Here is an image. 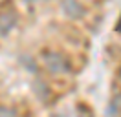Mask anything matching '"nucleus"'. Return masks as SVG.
<instances>
[{"label":"nucleus","instance_id":"obj_1","mask_svg":"<svg viewBox=\"0 0 121 117\" xmlns=\"http://www.w3.org/2000/svg\"><path fill=\"white\" fill-rule=\"evenodd\" d=\"M42 60H44L46 68H48L52 73H68L70 71V62L66 60V57L60 55V53L46 51L44 57H42Z\"/></svg>","mask_w":121,"mask_h":117},{"label":"nucleus","instance_id":"obj_2","mask_svg":"<svg viewBox=\"0 0 121 117\" xmlns=\"http://www.w3.org/2000/svg\"><path fill=\"white\" fill-rule=\"evenodd\" d=\"M60 9L72 20H77V18H83L84 17V6L79 0H62L60 2Z\"/></svg>","mask_w":121,"mask_h":117},{"label":"nucleus","instance_id":"obj_3","mask_svg":"<svg viewBox=\"0 0 121 117\" xmlns=\"http://www.w3.org/2000/svg\"><path fill=\"white\" fill-rule=\"evenodd\" d=\"M17 26V15L13 11H0V37H8Z\"/></svg>","mask_w":121,"mask_h":117},{"label":"nucleus","instance_id":"obj_4","mask_svg":"<svg viewBox=\"0 0 121 117\" xmlns=\"http://www.w3.org/2000/svg\"><path fill=\"white\" fill-rule=\"evenodd\" d=\"M0 113H8V115H15L17 112H15V110H11V108H2V106H0Z\"/></svg>","mask_w":121,"mask_h":117},{"label":"nucleus","instance_id":"obj_5","mask_svg":"<svg viewBox=\"0 0 121 117\" xmlns=\"http://www.w3.org/2000/svg\"><path fill=\"white\" fill-rule=\"evenodd\" d=\"M24 2H28V4H30V2H40V0H24Z\"/></svg>","mask_w":121,"mask_h":117}]
</instances>
